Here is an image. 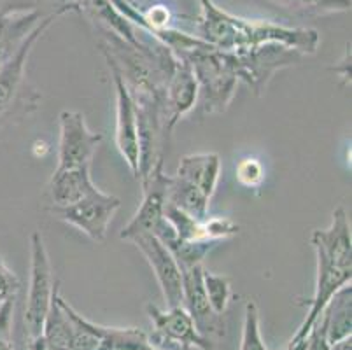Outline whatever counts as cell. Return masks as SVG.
I'll list each match as a JSON object with an SVG mask.
<instances>
[{
  "instance_id": "3",
  "label": "cell",
  "mask_w": 352,
  "mask_h": 350,
  "mask_svg": "<svg viewBox=\"0 0 352 350\" xmlns=\"http://www.w3.org/2000/svg\"><path fill=\"white\" fill-rule=\"evenodd\" d=\"M175 58L188 62L193 70L198 85V104L204 112L221 114L228 111L240 83L233 53L219 51L206 43Z\"/></svg>"
},
{
  "instance_id": "22",
  "label": "cell",
  "mask_w": 352,
  "mask_h": 350,
  "mask_svg": "<svg viewBox=\"0 0 352 350\" xmlns=\"http://www.w3.org/2000/svg\"><path fill=\"white\" fill-rule=\"evenodd\" d=\"M239 350H270L261 336L259 322V308L256 301L249 300L244 308V322H242V338Z\"/></svg>"
},
{
  "instance_id": "24",
  "label": "cell",
  "mask_w": 352,
  "mask_h": 350,
  "mask_svg": "<svg viewBox=\"0 0 352 350\" xmlns=\"http://www.w3.org/2000/svg\"><path fill=\"white\" fill-rule=\"evenodd\" d=\"M291 9L316 12H345L351 11V0H275Z\"/></svg>"
},
{
  "instance_id": "30",
  "label": "cell",
  "mask_w": 352,
  "mask_h": 350,
  "mask_svg": "<svg viewBox=\"0 0 352 350\" xmlns=\"http://www.w3.org/2000/svg\"><path fill=\"white\" fill-rule=\"evenodd\" d=\"M329 70L335 72V76L340 79V83L345 88H351V44H347V50H345L340 62H337L333 67H329Z\"/></svg>"
},
{
  "instance_id": "8",
  "label": "cell",
  "mask_w": 352,
  "mask_h": 350,
  "mask_svg": "<svg viewBox=\"0 0 352 350\" xmlns=\"http://www.w3.org/2000/svg\"><path fill=\"white\" fill-rule=\"evenodd\" d=\"M170 175L163 170V158L153 165V168L140 179L142 186V201L130 223L121 230L120 237L123 240L135 239L139 235L153 233L155 235L158 224L165 219L166 207V186H168Z\"/></svg>"
},
{
  "instance_id": "25",
  "label": "cell",
  "mask_w": 352,
  "mask_h": 350,
  "mask_svg": "<svg viewBox=\"0 0 352 350\" xmlns=\"http://www.w3.org/2000/svg\"><path fill=\"white\" fill-rule=\"evenodd\" d=\"M204 224H206L207 240L216 243L239 235L240 231L239 224L230 219V217H206Z\"/></svg>"
},
{
  "instance_id": "11",
  "label": "cell",
  "mask_w": 352,
  "mask_h": 350,
  "mask_svg": "<svg viewBox=\"0 0 352 350\" xmlns=\"http://www.w3.org/2000/svg\"><path fill=\"white\" fill-rule=\"evenodd\" d=\"M130 242L142 252L147 265L151 266L153 274H155L160 289H162L166 308L182 305V272L165 243L153 233L139 235Z\"/></svg>"
},
{
  "instance_id": "26",
  "label": "cell",
  "mask_w": 352,
  "mask_h": 350,
  "mask_svg": "<svg viewBox=\"0 0 352 350\" xmlns=\"http://www.w3.org/2000/svg\"><path fill=\"white\" fill-rule=\"evenodd\" d=\"M265 177V170L261 163L254 158L242 160L236 166V179L245 188H258Z\"/></svg>"
},
{
  "instance_id": "4",
  "label": "cell",
  "mask_w": 352,
  "mask_h": 350,
  "mask_svg": "<svg viewBox=\"0 0 352 350\" xmlns=\"http://www.w3.org/2000/svg\"><path fill=\"white\" fill-rule=\"evenodd\" d=\"M54 293H56V284H54L46 243L43 233L34 231L30 237V282H28L27 307H25L27 338H34L43 333L44 319Z\"/></svg>"
},
{
  "instance_id": "17",
  "label": "cell",
  "mask_w": 352,
  "mask_h": 350,
  "mask_svg": "<svg viewBox=\"0 0 352 350\" xmlns=\"http://www.w3.org/2000/svg\"><path fill=\"white\" fill-rule=\"evenodd\" d=\"M175 175L197 186L209 198L214 197L221 175V158L217 153H193L182 156Z\"/></svg>"
},
{
  "instance_id": "27",
  "label": "cell",
  "mask_w": 352,
  "mask_h": 350,
  "mask_svg": "<svg viewBox=\"0 0 352 350\" xmlns=\"http://www.w3.org/2000/svg\"><path fill=\"white\" fill-rule=\"evenodd\" d=\"M18 287H20V282H18L16 275L0 259V303L6 300H11V298H16Z\"/></svg>"
},
{
  "instance_id": "21",
  "label": "cell",
  "mask_w": 352,
  "mask_h": 350,
  "mask_svg": "<svg viewBox=\"0 0 352 350\" xmlns=\"http://www.w3.org/2000/svg\"><path fill=\"white\" fill-rule=\"evenodd\" d=\"M204 289H206L210 308L217 316H223L233 296L230 278L226 275L212 274L207 268H204Z\"/></svg>"
},
{
  "instance_id": "32",
  "label": "cell",
  "mask_w": 352,
  "mask_h": 350,
  "mask_svg": "<svg viewBox=\"0 0 352 350\" xmlns=\"http://www.w3.org/2000/svg\"><path fill=\"white\" fill-rule=\"evenodd\" d=\"M329 350H352V336H347V338L331 343Z\"/></svg>"
},
{
  "instance_id": "10",
  "label": "cell",
  "mask_w": 352,
  "mask_h": 350,
  "mask_svg": "<svg viewBox=\"0 0 352 350\" xmlns=\"http://www.w3.org/2000/svg\"><path fill=\"white\" fill-rule=\"evenodd\" d=\"M113 76L114 89H116V147L121 158L128 165L133 177L139 179L140 173V130H139V112L135 102L113 65H109Z\"/></svg>"
},
{
  "instance_id": "5",
  "label": "cell",
  "mask_w": 352,
  "mask_h": 350,
  "mask_svg": "<svg viewBox=\"0 0 352 350\" xmlns=\"http://www.w3.org/2000/svg\"><path fill=\"white\" fill-rule=\"evenodd\" d=\"M235 56L236 74L240 81L248 83L256 96L267 91L272 77L279 70L293 67L302 62L303 54L283 44H261L251 50L236 51Z\"/></svg>"
},
{
  "instance_id": "34",
  "label": "cell",
  "mask_w": 352,
  "mask_h": 350,
  "mask_svg": "<svg viewBox=\"0 0 352 350\" xmlns=\"http://www.w3.org/2000/svg\"><path fill=\"white\" fill-rule=\"evenodd\" d=\"M0 350H14L12 342H8V340H0Z\"/></svg>"
},
{
  "instance_id": "31",
  "label": "cell",
  "mask_w": 352,
  "mask_h": 350,
  "mask_svg": "<svg viewBox=\"0 0 352 350\" xmlns=\"http://www.w3.org/2000/svg\"><path fill=\"white\" fill-rule=\"evenodd\" d=\"M27 349L28 350H56L43 335L34 336V338H27Z\"/></svg>"
},
{
  "instance_id": "29",
  "label": "cell",
  "mask_w": 352,
  "mask_h": 350,
  "mask_svg": "<svg viewBox=\"0 0 352 350\" xmlns=\"http://www.w3.org/2000/svg\"><path fill=\"white\" fill-rule=\"evenodd\" d=\"M12 319H14V298L0 303V340H11Z\"/></svg>"
},
{
  "instance_id": "16",
  "label": "cell",
  "mask_w": 352,
  "mask_h": 350,
  "mask_svg": "<svg viewBox=\"0 0 352 350\" xmlns=\"http://www.w3.org/2000/svg\"><path fill=\"white\" fill-rule=\"evenodd\" d=\"M76 6L91 21H95L100 30H107L118 35L124 43L132 44L137 50H144L147 46L137 35V28L114 8L111 0H76Z\"/></svg>"
},
{
  "instance_id": "1",
  "label": "cell",
  "mask_w": 352,
  "mask_h": 350,
  "mask_svg": "<svg viewBox=\"0 0 352 350\" xmlns=\"http://www.w3.org/2000/svg\"><path fill=\"white\" fill-rule=\"evenodd\" d=\"M201 16L198 21L204 43L226 53L251 50L261 44H283L303 56L316 54L321 35L314 28L284 27L263 19H245L217 8L212 0H200Z\"/></svg>"
},
{
  "instance_id": "9",
  "label": "cell",
  "mask_w": 352,
  "mask_h": 350,
  "mask_svg": "<svg viewBox=\"0 0 352 350\" xmlns=\"http://www.w3.org/2000/svg\"><path fill=\"white\" fill-rule=\"evenodd\" d=\"M58 165L56 168L91 166L95 151L102 142V133L88 128L85 114L78 111H62L58 116Z\"/></svg>"
},
{
  "instance_id": "15",
  "label": "cell",
  "mask_w": 352,
  "mask_h": 350,
  "mask_svg": "<svg viewBox=\"0 0 352 350\" xmlns=\"http://www.w3.org/2000/svg\"><path fill=\"white\" fill-rule=\"evenodd\" d=\"M91 166L79 168H54L47 189L51 207H67L86 197H91L100 189L91 179Z\"/></svg>"
},
{
  "instance_id": "20",
  "label": "cell",
  "mask_w": 352,
  "mask_h": 350,
  "mask_svg": "<svg viewBox=\"0 0 352 350\" xmlns=\"http://www.w3.org/2000/svg\"><path fill=\"white\" fill-rule=\"evenodd\" d=\"M41 335L56 350H72V320L67 312L65 300L58 294V289L51 301Z\"/></svg>"
},
{
  "instance_id": "18",
  "label": "cell",
  "mask_w": 352,
  "mask_h": 350,
  "mask_svg": "<svg viewBox=\"0 0 352 350\" xmlns=\"http://www.w3.org/2000/svg\"><path fill=\"white\" fill-rule=\"evenodd\" d=\"M329 345L352 336V287L344 285L326 305L321 316Z\"/></svg>"
},
{
  "instance_id": "14",
  "label": "cell",
  "mask_w": 352,
  "mask_h": 350,
  "mask_svg": "<svg viewBox=\"0 0 352 350\" xmlns=\"http://www.w3.org/2000/svg\"><path fill=\"white\" fill-rule=\"evenodd\" d=\"M198 104V85L188 62L179 60L165 83L163 95V123L166 135H170L175 124L190 114Z\"/></svg>"
},
{
  "instance_id": "23",
  "label": "cell",
  "mask_w": 352,
  "mask_h": 350,
  "mask_svg": "<svg viewBox=\"0 0 352 350\" xmlns=\"http://www.w3.org/2000/svg\"><path fill=\"white\" fill-rule=\"evenodd\" d=\"M109 350H162L137 327H111Z\"/></svg>"
},
{
  "instance_id": "7",
  "label": "cell",
  "mask_w": 352,
  "mask_h": 350,
  "mask_svg": "<svg viewBox=\"0 0 352 350\" xmlns=\"http://www.w3.org/2000/svg\"><path fill=\"white\" fill-rule=\"evenodd\" d=\"M120 198L100 189L91 197L82 198L67 207H50L47 212L54 219L78 228L94 242H104L107 237L109 224L113 221L114 214L120 210Z\"/></svg>"
},
{
  "instance_id": "2",
  "label": "cell",
  "mask_w": 352,
  "mask_h": 350,
  "mask_svg": "<svg viewBox=\"0 0 352 350\" xmlns=\"http://www.w3.org/2000/svg\"><path fill=\"white\" fill-rule=\"evenodd\" d=\"M310 243L316 250L318 259V275L316 289L309 303V310L289 340V343H298L307 338L312 326L318 322L324 312L326 305L344 285L351 284L352 278V239L351 223L344 207H337L331 214V223L324 230H314Z\"/></svg>"
},
{
  "instance_id": "12",
  "label": "cell",
  "mask_w": 352,
  "mask_h": 350,
  "mask_svg": "<svg viewBox=\"0 0 352 350\" xmlns=\"http://www.w3.org/2000/svg\"><path fill=\"white\" fill-rule=\"evenodd\" d=\"M147 316L155 326L156 336L179 350H216L212 340L206 338L195 326L193 319L182 305L162 310L156 305H147Z\"/></svg>"
},
{
  "instance_id": "6",
  "label": "cell",
  "mask_w": 352,
  "mask_h": 350,
  "mask_svg": "<svg viewBox=\"0 0 352 350\" xmlns=\"http://www.w3.org/2000/svg\"><path fill=\"white\" fill-rule=\"evenodd\" d=\"M70 11H78L76 2L63 4L62 8L51 12L50 16L41 19L39 23L32 28L30 34L21 41L20 46L16 47L4 62L0 63V120L8 118L9 112L12 111V105H14L18 93H20L21 86L25 83V69H27L28 56H30L37 41L43 37V34L51 27L53 21H56L60 16Z\"/></svg>"
},
{
  "instance_id": "13",
  "label": "cell",
  "mask_w": 352,
  "mask_h": 350,
  "mask_svg": "<svg viewBox=\"0 0 352 350\" xmlns=\"http://www.w3.org/2000/svg\"><path fill=\"white\" fill-rule=\"evenodd\" d=\"M182 272V307L193 319L198 331L206 338L225 336V320L210 308L204 289V265L184 268Z\"/></svg>"
},
{
  "instance_id": "19",
  "label": "cell",
  "mask_w": 352,
  "mask_h": 350,
  "mask_svg": "<svg viewBox=\"0 0 352 350\" xmlns=\"http://www.w3.org/2000/svg\"><path fill=\"white\" fill-rule=\"evenodd\" d=\"M166 205L179 208L188 216L201 221L209 217L210 198L191 182L177 175H170L168 186H166Z\"/></svg>"
},
{
  "instance_id": "33",
  "label": "cell",
  "mask_w": 352,
  "mask_h": 350,
  "mask_svg": "<svg viewBox=\"0 0 352 350\" xmlns=\"http://www.w3.org/2000/svg\"><path fill=\"white\" fill-rule=\"evenodd\" d=\"M283 350H305V340H302L298 343H287L286 349Z\"/></svg>"
},
{
  "instance_id": "28",
  "label": "cell",
  "mask_w": 352,
  "mask_h": 350,
  "mask_svg": "<svg viewBox=\"0 0 352 350\" xmlns=\"http://www.w3.org/2000/svg\"><path fill=\"white\" fill-rule=\"evenodd\" d=\"M305 350H329V342L326 338V326L319 317L305 338Z\"/></svg>"
}]
</instances>
